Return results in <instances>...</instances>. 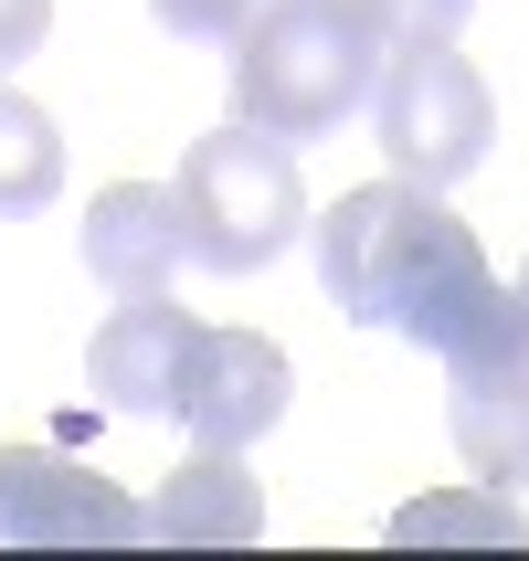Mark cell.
I'll use <instances>...</instances> for the list:
<instances>
[{"label": "cell", "instance_id": "cell-1", "mask_svg": "<svg viewBox=\"0 0 529 561\" xmlns=\"http://www.w3.org/2000/svg\"><path fill=\"white\" fill-rule=\"evenodd\" d=\"M308 233H318V286H329V308L360 318V329H403V340H424V350L498 286L487 254H476V233L445 213L435 191H413V181L340 191Z\"/></svg>", "mask_w": 529, "mask_h": 561}, {"label": "cell", "instance_id": "cell-2", "mask_svg": "<svg viewBox=\"0 0 529 561\" xmlns=\"http://www.w3.org/2000/svg\"><path fill=\"white\" fill-rule=\"evenodd\" d=\"M392 54V32L360 0H254V22L233 32V117L265 138H329L349 106H371V75Z\"/></svg>", "mask_w": 529, "mask_h": 561}, {"label": "cell", "instance_id": "cell-3", "mask_svg": "<svg viewBox=\"0 0 529 561\" xmlns=\"http://www.w3.org/2000/svg\"><path fill=\"white\" fill-rule=\"evenodd\" d=\"M170 202H181V254H191V265H212V276H254V265H276V254L308 233L297 149L265 138V127H244V117L181 149Z\"/></svg>", "mask_w": 529, "mask_h": 561}, {"label": "cell", "instance_id": "cell-4", "mask_svg": "<svg viewBox=\"0 0 529 561\" xmlns=\"http://www.w3.org/2000/svg\"><path fill=\"white\" fill-rule=\"evenodd\" d=\"M371 138L392 159V181L413 191H456L498 138V95L456 54V32H392V54L371 75Z\"/></svg>", "mask_w": 529, "mask_h": 561}, {"label": "cell", "instance_id": "cell-5", "mask_svg": "<svg viewBox=\"0 0 529 561\" xmlns=\"http://www.w3.org/2000/svg\"><path fill=\"white\" fill-rule=\"evenodd\" d=\"M0 540L11 551H64V540H149V508L127 499L117 477L74 467L64 445H0Z\"/></svg>", "mask_w": 529, "mask_h": 561}, {"label": "cell", "instance_id": "cell-6", "mask_svg": "<svg viewBox=\"0 0 529 561\" xmlns=\"http://www.w3.org/2000/svg\"><path fill=\"white\" fill-rule=\"evenodd\" d=\"M286 392H297V371H286L276 340H254V329H202L181 360V424L202 445H254L265 424L286 413Z\"/></svg>", "mask_w": 529, "mask_h": 561}, {"label": "cell", "instance_id": "cell-7", "mask_svg": "<svg viewBox=\"0 0 529 561\" xmlns=\"http://www.w3.org/2000/svg\"><path fill=\"white\" fill-rule=\"evenodd\" d=\"M191 308L170 297V286H138V297H117V318L85 340V381L106 413H170L181 403V360H191Z\"/></svg>", "mask_w": 529, "mask_h": 561}, {"label": "cell", "instance_id": "cell-8", "mask_svg": "<svg viewBox=\"0 0 529 561\" xmlns=\"http://www.w3.org/2000/svg\"><path fill=\"white\" fill-rule=\"evenodd\" d=\"M149 508V540H170V551H244V540H265V488H254L244 445H202V456H181L170 467V488Z\"/></svg>", "mask_w": 529, "mask_h": 561}, {"label": "cell", "instance_id": "cell-9", "mask_svg": "<svg viewBox=\"0 0 529 561\" xmlns=\"http://www.w3.org/2000/svg\"><path fill=\"white\" fill-rule=\"evenodd\" d=\"M170 265H181V202L159 181H106L85 202V276L138 297V286H170Z\"/></svg>", "mask_w": 529, "mask_h": 561}, {"label": "cell", "instance_id": "cell-10", "mask_svg": "<svg viewBox=\"0 0 529 561\" xmlns=\"http://www.w3.org/2000/svg\"><path fill=\"white\" fill-rule=\"evenodd\" d=\"M445 424L487 488H529V350L498 371H445Z\"/></svg>", "mask_w": 529, "mask_h": 561}, {"label": "cell", "instance_id": "cell-11", "mask_svg": "<svg viewBox=\"0 0 529 561\" xmlns=\"http://www.w3.org/2000/svg\"><path fill=\"white\" fill-rule=\"evenodd\" d=\"M392 540H487V551H519L529 540V508H519V488H445V499H413V508H392Z\"/></svg>", "mask_w": 529, "mask_h": 561}, {"label": "cell", "instance_id": "cell-12", "mask_svg": "<svg viewBox=\"0 0 529 561\" xmlns=\"http://www.w3.org/2000/svg\"><path fill=\"white\" fill-rule=\"evenodd\" d=\"M64 191V138L11 75H0V213H43Z\"/></svg>", "mask_w": 529, "mask_h": 561}, {"label": "cell", "instance_id": "cell-13", "mask_svg": "<svg viewBox=\"0 0 529 561\" xmlns=\"http://www.w3.org/2000/svg\"><path fill=\"white\" fill-rule=\"evenodd\" d=\"M149 11L181 32V43H233V32L254 22V0H149Z\"/></svg>", "mask_w": 529, "mask_h": 561}, {"label": "cell", "instance_id": "cell-14", "mask_svg": "<svg viewBox=\"0 0 529 561\" xmlns=\"http://www.w3.org/2000/svg\"><path fill=\"white\" fill-rule=\"evenodd\" d=\"M43 32H54V0H0V75L43 54Z\"/></svg>", "mask_w": 529, "mask_h": 561}, {"label": "cell", "instance_id": "cell-15", "mask_svg": "<svg viewBox=\"0 0 529 561\" xmlns=\"http://www.w3.org/2000/svg\"><path fill=\"white\" fill-rule=\"evenodd\" d=\"M360 11H371L381 32H456L476 0H360Z\"/></svg>", "mask_w": 529, "mask_h": 561}, {"label": "cell", "instance_id": "cell-16", "mask_svg": "<svg viewBox=\"0 0 529 561\" xmlns=\"http://www.w3.org/2000/svg\"><path fill=\"white\" fill-rule=\"evenodd\" d=\"M519 308H529V265H519Z\"/></svg>", "mask_w": 529, "mask_h": 561}]
</instances>
